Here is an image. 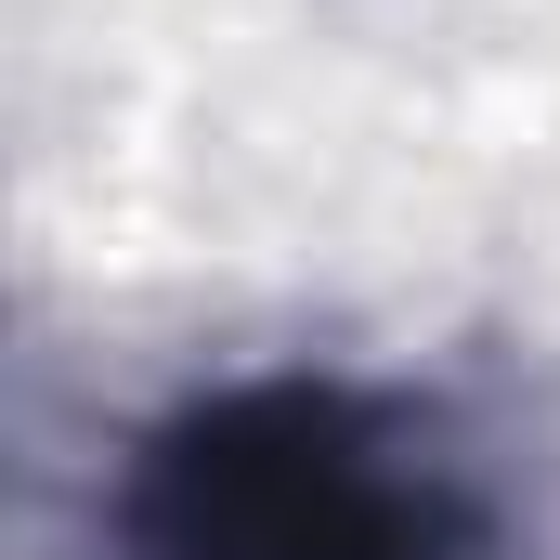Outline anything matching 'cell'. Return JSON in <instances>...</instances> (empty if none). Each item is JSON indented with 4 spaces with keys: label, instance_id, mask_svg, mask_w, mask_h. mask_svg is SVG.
I'll use <instances>...</instances> for the list:
<instances>
[{
    "label": "cell",
    "instance_id": "obj_1",
    "mask_svg": "<svg viewBox=\"0 0 560 560\" xmlns=\"http://www.w3.org/2000/svg\"><path fill=\"white\" fill-rule=\"evenodd\" d=\"M105 560H522L443 405L339 365L183 392L105 482Z\"/></svg>",
    "mask_w": 560,
    "mask_h": 560
}]
</instances>
